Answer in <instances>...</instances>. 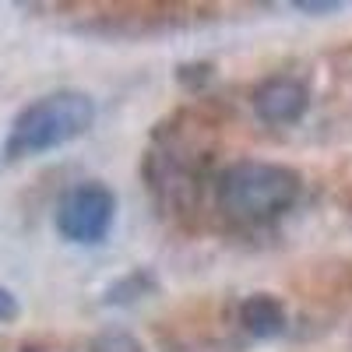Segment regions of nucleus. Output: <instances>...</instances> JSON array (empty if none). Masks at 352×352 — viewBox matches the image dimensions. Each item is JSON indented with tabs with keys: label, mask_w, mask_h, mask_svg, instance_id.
<instances>
[{
	"label": "nucleus",
	"mask_w": 352,
	"mask_h": 352,
	"mask_svg": "<svg viewBox=\"0 0 352 352\" xmlns=\"http://www.w3.org/2000/svg\"><path fill=\"white\" fill-rule=\"evenodd\" d=\"M92 124H96L92 96L78 92V88H60V92L39 96L11 120L4 155L11 162L46 155L53 148H64V144L78 141Z\"/></svg>",
	"instance_id": "f03ea898"
},
{
	"label": "nucleus",
	"mask_w": 352,
	"mask_h": 352,
	"mask_svg": "<svg viewBox=\"0 0 352 352\" xmlns=\"http://www.w3.org/2000/svg\"><path fill=\"white\" fill-rule=\"evenodd\" d=\"M240 324L254 338H275L285 331V307L268 292H257L240 303Z\"/></svg>",
	"instance_id": "39448f33"
},
{
	"label": "nucleus",
	"mask_w": 352,
	"mask_h": 352,
	"mask_svg": "<svg viewBox=\"0 0 352 352\" xmlns=\"http://www.w3.org/2000/svg\"><path fill=\"white\" fill-rule=\"evenodd\" d=\"M296 8H300V11H310V14H324V11H338L342 4H335V0H331V4H314V0H296Z\"/></svg>",
	"instance_id": "6e6552de"
},
{
	"label": "nucleus",
	"mask_w": 352,
	"mask_h": 352,
	"mask_svg": "<svg viewBox=\"0 0 352 352\" xmlns=\"http://www.w3.org/2000/svg\"><path fill=\"white\" fill-rule=\"evenodd\" d=\"M307 109H310V92L296 78H282V74L268 78V81H261L257 92H254V113L272 127L300 124L307 116Z\"/></svg>",
	"instance_id": "20e7f679"
},
{
	"label": "nucleus",
	"mask_w": 352,
	"mask_h": 352,
	"mask_svg": "<svg viewBox=\"0 0 352 352\" xmlns=\"http://www.w3.org/2000/svg\"><path fill=\"white\" fill-rule=\"evenodd\" d=\"M113 219H116V194L99 180L71 187L56 204V232L78 247L102 243L113 229Z\"/></svg>",
	"instance_id": "7ed1b4c3"
},
{
	"label": "nucleus",
	"mask_w": 352,
	"mask_h": 352,
	"mask_svg": "<svg viewBox=\"0 0 352 352\" xmlns=\"http://www.w3.org/2000/svg\"><path fill=\"white\" fill-rule=\"evenodd\" d=\"M303 194V180L296 169L278 162H232L215 180V204L219 212L240 226L275 222L296 208Z\"/></svg>",
	"instance_id": "f257e3e1"
},
{
	"label": "nucleus",
	"mask_w": 352,
	"mask_h": 352,
	"mask_svg": "<svg viewBox=\"0 0 352 352\" xmlns=\"http://www.w3.org/2000/svg\"><path fill=\"white\" fill-rule=\"evenodd\" d=\"M18 317V300L8 285H0V324H8V320Z\"/></svg>",
	"instance_id": "0eeeda50"
},
{
	"label": "nucleus",
	"mask_w": 352,
	"mask_h": 352,
	"mask_svg": "<svg viewBox=\"0 0 352 352\" xmlns=\"http://www.w3.org/2000/svg\"><path fill=\"white\" fill-rule=\"evenodd\" d=\"M78 352H144V345L127 331H106V335L88 338Z\"/></svg>",
	"instance_id": "423d86ee"
}]
</instances>
